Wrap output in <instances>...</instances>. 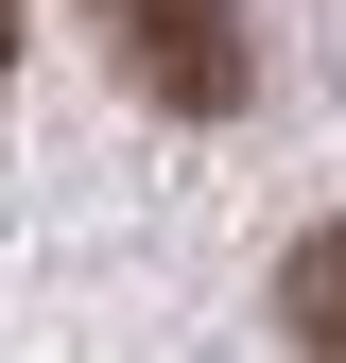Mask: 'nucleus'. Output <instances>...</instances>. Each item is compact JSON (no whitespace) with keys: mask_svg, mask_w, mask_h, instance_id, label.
Segmentation results:
<instances>
[{"mask_svg":"<svg viewBox=\"0 0 346 363\" xmlns=\"http://www.w3.org/2000/svg\"><path fill=\"white\" fill-rule=\"evenodd\" d=\"M86 35L121 52V86L139 104H173V121H225L242 104V0H86Z\"/></svg>","mask_w":346,"mask_h":363,"instance_id":"obj_1","label":"nucleus"},{"mask_svg":"<svg viewBox=\"0 0 346 363\" xmlns=\"http://www.w3.org/2000/svg\"><path fill=\"white\" fill-rule=\"evenodd\" d=\"M277 329L312 346V363H346V225H312V242L277 259Z\"/></svg>","mask_w":346,"mask_h":363,"instance_id":"obj_2","label":"nucleus"},{"mask_svg":"<svg viewBox=\"0 0 346 363\" xmlns=\"http://www.w3.org/2000/svg\"><path fill=\"white\" fill-rule=\"evenodd\" d=\"M0 69H18V0H0Z\"/></svg>","mask_w":346,"mask_h":363,"instance_id":"obj_3","label":"nucleus"}]
</instances>
